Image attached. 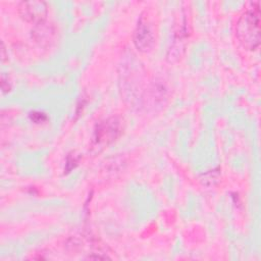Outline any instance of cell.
<instances>
[{"instance_id":"obj_1","label":"cell","mask_w":261,"mask_h":261,"mask_svg":"<svg viewBox=\"0 0 261 261\" xmlns=\"http://www.w3.org/2000/svg\"><path fill=\"white\" fill-rule=\"evenodd\" d=\"M236 34L240 43L249 50L260 44V10L259 3L253 9L244 12L236 25Z\"/></svg>"},{"instance_id":"obj_2","label":"cell","mask_w":261,"mask_h":261,"mask_svg":"<svg viewBox=\"0 0 261 261\" xmlns=\"http://www.w3.org/2000/svg\"><path fill=\"white\" fill-rule=\"evenodd\" d=\"M121 121L118 117H110L100 122L95 130L96 146H104L113 142L121 133Z\"/></svg>"},{"instance_id":"obj_3","label":"cell","mask_w":261,"mask_h":261,"mask_svg":"<svg viewBox=\"0 0 261 261\" xmlns=\"http://www.w3.org/2000/svg\"><path fill=\"white\" fill-rule=\"evenodd\" d=\"M18 12L24 20L40 23L47 15V4L43 1H22L18 5Z\"/></svg>"},{"instance_id":"obj_4","label":"cell","mask_w":261,"mask_h":261,"mask_svg":"<svg viewBox=\"0 0 261 261\" xmlns=\"http://www.w3.org/2000/svg\"><path fill=\"white\" fill-rule=\"evenodd\" d=\"M134 44L136 48L142 52H148L153 48L154 36L150 24L142 16L138 21L134 33Z\"/></svg>"},{"instance_id":"obj_5","label":"cell","mask_w":261,"mask_h":261,"mask_svg":"<svg viewBox=\"0 0 261 261\" xmlns=\"http://www.w3.org/2000/svg\"><path fill=\"white\" fill-rule=\"evenodd\" d=\"M34 35H35V38H36L37 41L44 42V41H46V38L49 41V40L52 39V37L54 35V30H53L52 27L46 25L43 22H40L35 28Z\"/></svg>"},{"instance_id":"obj_6","label":"cell","mask_w":261,"mask_h":261,"mask_svg":"<svg viewBox=\"0 0 261 261\" xmlns=\"http://www.w3.org/2000/svg\"><path fill=\"white\" fill-rule=\"evenodd\" d=\"M31 118L32 120L36 121V122H41L43 120L46 119V116L43 114V113H40V112H34L31 114Z\"/></svg>"}]
</instances>
